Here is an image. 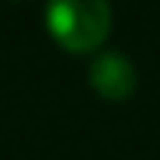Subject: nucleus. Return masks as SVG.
Here are the masks:
<instances>
[{"instance_id": "nucleus-2", "label": "nucleus", "mask_w": 160, "mask_h": 160, "mask_svg": "<svg viewBox=\"0 0 160 160\" xmlns=\"http://www.w3.org/2000/svg\"><path fill=\"white\" fill-rule=\"evenodd\" d=\"M88 82L101 98L124 101L137 88V69L121 49H101L88 65Z\"/></svg>"}, {"instance_id": "nucleus-1", "label": "nucleus", "mask_w": 160, "mask_h": 160, "mask_svg": "<svg viewBox=\"0 0 160 160\" xmlns=\"http://www.w3.org/2000/svg\"><path fill=\"white\" fill-rule=\"evenodd\" d=\"M46 26L69 52H95L111 30L105 0H56L46 7Z\"/></svg>"}]
</instances>
